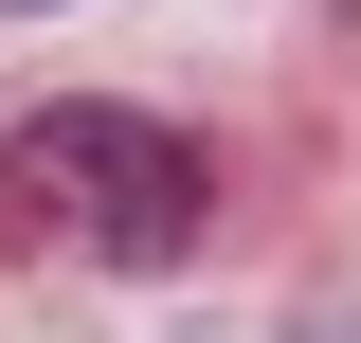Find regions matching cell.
I'll return each mask as SVG.
<instances>
[{
	"mask_svg": "<svg viewBox=\"0 0 361 343\" xmlns=\"http://www.w3.org/2000/svg\"><path fill=\"white\" fill-rule=\"evenodd\" d=\"M0 181H18V199H54L109 271L199 253V217H217V181H199V145H180L163 109H37V127L0 145ZM18 199H0V217H18Z\"/></svg>",
	"mask_w": 361,
	"mask_h": 343,
	"instance_id": "obj_1",
	"label": "cell"
},
{
	"mask_svg": "<svg viewBox=\"0 0 361 343\" xmlns=\"http://www.w3.org/2000/svg\"><path fill=\"white\" fill-rule=\"evenodd\" d=\"M289 343H361V325H289Z\"/></svg>",
	"mask_w": 361,
	"mask_h": 343,
	"instance_id": "obj_2",
	"label": "cell"
},
{
	"mask_svg": "<svg viewBox=\"0 0 361 343\" xmlns=\"http://www.w3.org/2000/svg\"><path fill=\"white\" fill-rule=\"evenodd\" d=\"M18 18H37V0H18Z\"/></svg>",
	"mask_w": 361,
	"mask_h": 343,
	"instance_id": "obj_3",
	"label": "cell"
}]
</instances>
